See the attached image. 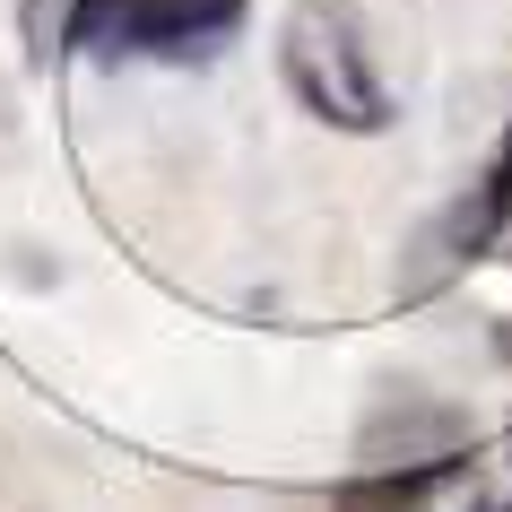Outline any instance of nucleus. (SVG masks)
Masks as SVG:
<instances>
[{
	"mask_svg": "<svg viewBox=\"0 0 512 512\" xmlns=\"http://www.w3.org/2000/svg\"><path fill=\"white\" fill-rule=\"evenodd\" d=\"M278 70L296 87V105L322 113L330 131H382L391 122V96L374 79V44H365L356 0H296L287 27H278Z\"/></svg>",
	"mask_w": 512,
	"mask_h": 512,
	"instance_id": "obj_1",
	"label": "nucleus"
},
{
	"mask_svg": "<svg viewBox=\"0 0 512 512\" xmlns=\"http://www.w3.org/2000/svg\"><path fill=\"white\" fill-rule=\"evenodd\" d=\"M460 452H469V417L443 400H417V391L382 400L365 417V434H356L365 469H434V460H460Z\"/></svg>",
	"mask_w": 512,
	"mask_h": 512,
	"instance_id": "obj_2",
	"label": "nucleus"
},
{
	"mask_svg": "<svg viewBox=\"0 0 512 512\" xmlns=\"http://www.w3.org/2000/svg\"><path fill=\"white\" fill-rule=\"evenodd\" d=\"M486 486L469 460H434V469H365L339 495V512H478Z\"/></svg>",
	"mask_w": 512,
	"mask_h": 512,
	"instance_id": "obj_3",
	"label": "nucleus"
},
{
	"mask_svg": "<svg viewBox=\"0 0 512 512\" xmlns=\"http://www.w3.org/2000/svg\"><path fill=\"white\" fill-rule=\"evenodd\" d=\"M70 44L96 53V61H113V53H191L174 0H79L70 9Z\"/></svg>",
	"mask_w": 512,
	"mask_h": 512,
	"instance_id": "obj_4",
	"label": "nucleus"
},
{
	"mask_svg": "<svg viewBox=\"0 0 512 512\" xmlns=\"http://www.w3.org/2000/svg\"><path fill=\"white\" fill-rule=\"evenodd\" d=\"M183 9V44L200 53V44H217L226 27H243V0H174Z\"/></svg>",
	"mask_w": 512,
	"mask_h": 512,
	"instance_id": "obj_5",
	"label": "nucleus"
},
{
	"mask_svg": "<svg viewBox=\"0 0 512 512\" xmlns=\"http://www.w3.org/2000/svg\"><path fill=\"white\" fill-rule=\"evenodd\" d=\"M495 348H504V356H512V330H504V339H495Z\"/></svg>",
	"mask_w": 512,
	"mask_h": 512,
	"instance_id": "obj_6",
	"label": "nucleus"
}]
</instances>
